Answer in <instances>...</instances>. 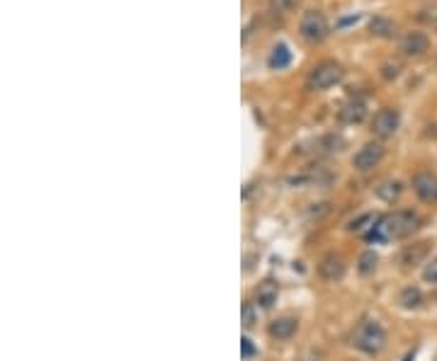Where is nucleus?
Listing matches in <instances>:
<instances>
[{"label": "nucleus", "instance_id": "obj_1", "mask_svg": "<svg viewBox=\"0 0 437 361\" xmlns=\"http://www.w3.org/2000/svg\"><path fill=\"white\" fill-rule=\"evenodd\" d=\"M420 219L413 211H394V214L379 216L374 228L367 233V242H389L409 238L418 230Z\"/></svg>", "mask_w": 437, "mask_h": 361}, {"label": "nucleus", "instance_id": "obj_2", "mask_svg": "<svg viewBox=\"0 0 437 361\" xmlns=\"http://www.w3.org/2000/svg\"><path fill=\"white\" fill-rule=\"evenodd\" d=\"M350 344L355 349H360V352L372 354V357H374V354H379L381 349H384L386 333L377 320H362V323L355 328V333H352Z\"/></svg>", "mask_w": 437, "mask_h": 361}, {"label": "nucleus", "instance_id": "obj_3", "mask_svg": "<svg viewBox=\"0 0 437 361\" xmlns=\"http://www.w3.org/2000/svg\"><path fill=\"white\" fill-rule=\"evenodd\" d=\"M343 66L336 61H321L316 63V66L311 68V73H308L306 78V90L311 92H323L328 90V87L338 85V83L343 81Z\"/></svg>", "mask_w": 437, "mask_h": 361}, {"label": "nucleus", "instance_id": "obj_4", "mask_svg": "<svg viewBox=\"0 0 437 361\" xmlns=\"http://www.w3.org/2000/svg\"><path fill=\"white\" fill-rule=\"evenodd\" d=\"M299 34H302L304 42L318 44L328 37V19L321 10H306L302 15V22H299Z\"/></svg>", "mask_w": 437, "mask_h": 361}, {"label": "nucleus", "instance_id": "obj_5", "mask_svg": "<svg viewBox=\"0 0 437 361\" xmlns=\"http://www.w3.org/2000/svg\"><path fill=\"white\" fill-rule=\"evenodd\" d=\"M401 126V112L396 107H381L372 119V133L377 138H391Z\"/></svg>", "mask_w": 437, "mask_h": 361}, {"label": "nucleus", "instance_id": "obj_6", "mask_svg": "<svg viewBox=\"0 0 437 361\" xmlns=\"http://www.w3.org/2000/svg\"><path fill=\"white\" fill-rule=\"evenodd\" d=\"M399 51L401 56L406 58H418L423 53L430 51V37L420 29H413V32H406L404 37L399 39Z\"/></svg>", "mask_w": 437, "mask_h": 361}, {"label": "nucleus", "instance_id": "obj_7", "mask_svg": "<svg viewBox=\"0 0 437 361\" xmlns=\"http://www.w3.org/2000/svg\"><path fill=\"white\" fill-rule=\"evenodd\" d=\"M381 160H384V146L372 141V143H365V146L355 153V158H352V167L360 172H370V170H374Z\"/></svg>", "mask_w": 437, "mask_h": 361}, {"label": "nucleus", "instance_id": "obj_8", "mask_svg": "<svg viewBox=\"0 0 437 361\" xmlns=\"http://www.w3.org/2000/svg\"><path fill=\"white\" fill-rule=\"evenodd\" d=\"M413 192L420 201L425 204H435L437 201V177L433 172H418L413 177Z\"/></svg>", "mask_w": 437, "mask_h": 361}, {"label": "nucleus", "instance_id": "obj_9", "mask_svg": "<svg viewBox=\"0 0 437 361\" xmlns=\"http://www.w3.org/2000/svg\"><path fill=\"white\" fill-rule=\"evenodd\" d=\"M318 274L326 281L343 279V274H345V260H343L340 255H336V252H331V255H326L318 262Z\"/></svg>", "mask_w": 437, "mask_h": 361}, {"label": "nucleus", "instance_id": "obj_10", "mask_svg": "<svg viewBox=\"0 0 437 361\" xmlns=\"http://www.w3.org/2000/svg\"><path fill=\"white\" fill-rule=\"evenodd\" d=\"M297 330H299V323L294 318H277L270 323L267 335L272 339H277V342H287V339H292L294 335H297Z\"/></svg>", "mask_w": 437, "mask_h": 361}, {"label": "nucleus", "instance_id": "obj_11", "mask_svg": "<svg viewBox=\"0 0 437 361\" xmlns=\"http://www.w3.org/2000/svg\"><path fill=\"white\" fill-rule=\"evenodd\" d=\"M365 117H367V105H365V100H360V97L347 100L345 105H343V110L338 112V119L343 124H360Z\"/></svg>", "mask_w": 437, "mask_h": 361}, {"label": "nucleus", "instance_id": "obj_12", "mask_svg": "<svg viewBox=\"0 0 437 361\" xmlns=\"http://www.w3.org/2000/svg\"><path fill=\"white\" fill-rule=\"evenodd\" d=\"M277 296H279V286L274 284V281H263V284H258V289H255V303H258L260 308L270 310L277 303Z\"/></svg>", "mask_w": 437, "mask_h": 361}, {"label": "nucleus", "instance_id": "obj_13", "mask_svg": "<svg viewBox=\"0 0 437 361\" xmlns=\"http://www.w3.org/2000/svg\"><path fill=\"white\" fill-rule=\"evenodd\" d=\"M396 22L384 15H377V17L370 19V34L372 37H379V39H391L396 34Z\"/></svg>", "mask_w": 437, "mask_h": 361}, {"label": "nucleus", "instance_id": "obj_14", "mask_svg": "<svg viewBox=\"0 0 437 361\" xmlns=\"http://www.w3.org/2000/svg\"><path fill=\"white\" fill-rule=\"evenodd\" d=\"M289 63H292V51H289V47L287 44H274L267 58L270 71H284Z\"/></svg>", "mask_w": 437, "mask_h": 361}, {"label": "nucleus", "instance_id": "obj_15", "mask_svg": "<svg viewBox=\"0 0 437 361\" xmlns=\"http://www.w3.org/2000/svg\"><path fill=\"white\" fill-rule=\"evenodd\" d=\"M423 301H425V296H423V291H420L418 286H406V289L399 294V303H401V308H406V310L420 308V305H423Z\"/></svg>", "mask_w": 437, "mask_h": 361}, {"label": "nucleus", "instance_id": "obj_16", "mask_svg": "<svg viewBox=\"0 0 437 361\" xmlns=\"http://www.w3.org/2000/svg\"><path fill=\"white\" fill-rule=\"evenodd\" d=\"M401 192H404V185H401L399 180H384L377 187V196H379L381 201H386V204H394L401 196Z\"/></svg>", "mask_w": 437, "mask_h": 361}, {"label": "nucleus", "instance_id": "obj_17", "mask_svg": "<svg viewBox=\"0 0 437 361\" xmlns=\"http://www.w3.org/2000/svg\"><path fill=\"white\" fill-rule=\"evenodd\" d=\"M428 245H430V242H415V245L406 247L401 262H404L406 267H413V265H418V262H423L425 255H428V250H430Z\"/></svg>", "mask_w": 437, "mask_h": 361}, {"label": "nucleus", "instance_id": "obj_18", "mask_svg": "<svg viewBox=\"0 0 437 361\" xmlns=\"http://www.w3.org/2000/svg\"><path fill=\"white\" fill-rule=\"evenodd\" d=\"M377 221H379V216H374V214H365V216H360V219H357V221H352L350 230H352V233L365 235V238H367V233H370V230L374 228Z\"/></svg>", "mask_w": 437, "mask_h": 361}, {"label": "nucleus", "instance_id": "obj_19", "mask_svg": "<svg viewBox=\"0 0 437 361\" xmlns=\"http://www.w3.org/2000/svg\"><path fill=\"white\" fill-rule=\"evenodd\" d=\"M379 71H381V78H384V81H396V78L401 76V71H404V66H401L399 61H384Z\"/></svg>", "mask_w": 437, "mask_h": 361}, {"label": "nucleus", "instance_id": "obj_20", "mask_svg": "<svg viewBox=\"0 0 437 361\" xmlns=\"http://www.w3.org/2000/svg\"><path fill=\"white\" fill-rule=\"evenodd\" d=\"M270 10H272L274 15H287L292 12L294 8L299 5V0H270Z\"/></svg>", "mask_w": 437, "mask_h": 361}, {"label": "nucleus", "instance_id": "obj_21", "mask_svg": "<svg viewBox=\"0 0 437 361\" xmlns=\"http://www.w3.org/2000/svg\"><path fill=\"white\" fill-rule=\"evenodd\" d=\"M377 262H379V257L374 255V252H365V255L360 257V271L362 274H370V271L377 269Z\"/></svg>", "mask_w": 437, "mask_h": 361}, {"label": "nucleus", "instance_id": "obj_22", "mask_svg": "<svg viewBox=\"0 0 437 361\" xmlns=\"http://www.w3.org/2000/svg\"><path fill=\"white\" fill-rule=\"evenodd\" d=\"M255 354H258V347L253 344V339H250V337H243V339H240V357L248 361V359H253Z\"/></svg>", "mask_w": 437, "mask_h": 361}, {"label": "nucleus", "instance_id": "obj_23", "mask_svg": "<svg viewBox=\"0 0 437 361\" xmlns=\"http://www.w3.org/2000/svg\"><path fill=\"white\" fill-rule=\"evenodd\" d=\"M423 279L428 281V284H437V257H433V260H430L428 265H425Z\"/></svg>", "mask_w": 437, "mask_h": 361}, {"label": "nucleus", "instance_id": "obj_24", "mask_svg": "<svg viewBox=\"0 0 437 361\" xmlns=\"http://www.w3.org/2000/svg\"><path fill=\"white\" fill-rule=\"evenodd\" d=\"M255 323H258V313L250 303H243V328H253Z\"/></svg>", "mask_w": 437, "mask_h": 361}, {"label": "nucleus", "instance_id": "obj_25", "mask_svg": "<svg viewBox=\"0 0 437 361\" xmlns=\"http://www.w3.org/2000/svg\"><path fill=\"white\" fill-rule=\"evenodd\" d=\"M418 19L420 22H437V5H430V8L420 10Z\"/></svg>", "mask_w": 437, "mask_h": 361}, {"label": "nucleus", "instance_id": "obj_26", "mask_svg": "<svg viewBox=\"0 0 437 361\" xmlns=\"http://www.w3.org/2000/svg\"><path fill=\"white\" fill-rule=\"evenodd\" d=\"M360 19V15H352V17H345V19H340V27H345V24H352V22H357Z\"/></svg>", "mask_w": 437, "mask_h": 361}, {"label": "nucleus", "instance_id": "obj_27", "mask_svg": "<svg viewBox=\"0 0 437 361\" xmlns=\"http://www.w3.org/2000/svg\"><path fill=\"white\" fill-rule=\"evenodd\" d=\"M404 361H413V352H409V354H406V359Z\"/></svg>", "mask_w": 437, "mask_h": 361}]
</instances>
